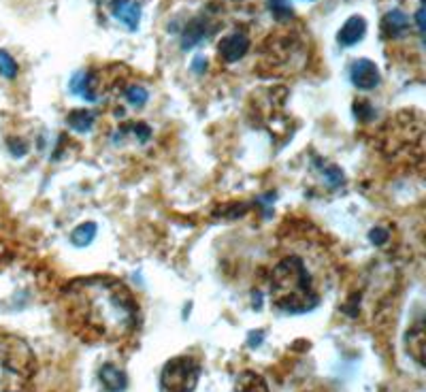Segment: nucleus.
Masks as SVG:
<instances>
[{
  "label": "nucleus",
  "instance_id": "nucleus-7",
  "mask_svg": "<svg viewBox=\"0 0 426 392\" xmlns=\"http://www.w3.org/2000/svg\"><path fill=\"white\" fill-rule=\"evenodd\" d=\"M111 13L116 19H120L122 24H126L128 30H137L141 21V7L134 0H114L111 3Z\"/></svg>",
  "mask_w": 426,
  "mask_h": 392
},
{
  "label": "nucleus",
  "instance_id": "nucleus-18",
  "mask_svg": "<svg viewBox=\"0 0 426 392\" xmlns=\"http://www.w3.org/2000/svg\"><path fill=\"white\" fill-rule=\"evenodd\" d=\"M354 109H356V118H361V120H365V122H369V120H373V118H375V113H373V107H371V105H367V102H356V105H354Z\"/></svg>",
  "mask_w": 426,
  "mask_h": 392
},
{
  "label": "nucleus",
  "instance_id": "nucleus-9",
  "mask_svg": "<svg viewBox=\"0 0 426 392\" xmlns=\"http://www.w3.org/2000/svg\"><path fill=\"white\" fill-rule=\"evenodd\" d=\"M98 378H100L107 392H124L126 384H128L126 373L122 371V369H118L116 364H103L100 371H98Z\"/></svg>",
  "mask_w": 426,
  "mask_h": 392
},
{
  "label": "nucleus",
  "instance_id": "nucleus-6",
  "mask_svg": "<svg viewBox=\"0 0 426 392\" xmlns=\"http://www.w3.org/2000/svg\"><path fill=\"white\" fill-rule=\"evenodd\" d=\"M248 50H250V39L245 36L243 32H233L228 36H224L222 43H220V47H217L220 58L224 62H228V64L241 60L245 54H248Z\"/></svg>",
  "mask_w": 426,
  "mask_h": 392
},
{
  "label": "nucleus",
  "instance_id": "nucleus-4",
  "mask_svg": "<svg viewBox=\"0 0 426 392\" xmlns=\"http://www.w3.org/2000/svg\"><path fill=\"white\" fill-rule=\"evenodd\" d=\"M198 378L200 364L192 356H175L160 373V392H194Z\"/></svg>",
  "mask_w": 426,
  "mask_h": 392
},
{
  "label": "nucleus",
  "instance_id": "nucleus-19",
  "mask_svg": "<svg viewBox=\"0 0 426 392\" xmlns=\"http://www.w3.org/2000/svg\"><path fill=\"white\" fill-rule=\"evenodd\" d=\"M388 230L386 228H373L371 232H369V241L373 243V246H384L386 241H388Z\"/></svg>",
  "mask_w": 426,
  "mask_h": 392
},
{
  "label": "nucleus",
  "instance_id": "nucleus-10",
  "mask_svg": "<svg viewBox=\"0 0 426 392\" xmlns=\"http://www.w3.org/2000/svg\"><path fill=\"white\" fill-rule=\"evenodd\" d=\"M407 26H409V17L403 11L394 9V11L386 13L384 19H382V34L388 36V39H394V36L405 32Z\"/></svg>",
  "mask_w": 426,
  "mask_h": 392
},
{
  "label": "nucleus",
  "instance_id": "nucleus-8",
  "mask_svg": "<svg viewBox=\"0 0 426 392\" xmlns=\"http://www.w3.org/2000/svg\"><path fill=\"white\" fill-rule=\"evenodd\" d=\"M365 32H367V21H365V17L352 15V17L345 21V24L341 26V30H339V34H337V41H339V45H343V47H352V45H356V43L365 36Z\"/></svg>",
  "mask_w": 426,
  "mask_h": 392
},
{
  "label": "nucleus",
  "instance_id": "nucleus-13",
  "mask_svg": "<svg viewBox=\"0 0 426 392\" xmlns=\"http://www.w3.org/2000/svg\"><path fill=\"white\" fill-rule=\"evenodd\" d=\"M94 237H96V224L94 222H85V224L77 226L71 232V241L77 248H85V246H89V243L94 241Z\"/></svg>",
  "mask_w": 426,
  "mask_h": 392
},
{
  "label": "nucleus",
  "instance_id": "nucleus-11",
  "mask_svg": "<svg viewBox=\"0 0 426 392\" xmlns=\"http://www.w3.org/2000/svg\"><path fill=\"white\" fill-rule=\"evenodd\" d=\"M235 392H268V384L266 380L256 373V371H243L237 378L235 384Z\"/></svg>",
  "mask_w": 426,
  "mask_h": 392
},
{
  "label": "nucleus",
  "instance_id": "nucleus-14",
  "mask_svg": "<svg viewBox=\"0 0 426 392\" xmlns=\"http://www.w3.org/2000/svg\"><path fill=\"white\" fill-rule=\"evenodd\" d=\"M409 354L418 360V364H424V326L422 322L416 324V329L409 331Z\"/></svg>",
  "mask_w": 426,
  "mask_h": 392
},
{
  "label": "nucleus",
  "instance_id": "nucleus-21",
  "mask_svg": "<svg viewBox=\"0 0 426 392\" xmlns=\"http://www.w3.org/2000/svg\"><path fill=\"white\" fill-rule=\"evenodd\" d=\"M194 69H196V71H203V69H207V62L203 64V58H196V62H194Z\"/></svg>",
  "mask_w": 426,
  "mask_h": 392
},
{
  "label": "nucleus",
  "instance_id": "nucleus-1",
  "mask_svg": "<svg viewBox=\"0 0 426 392\" xmlns=\"http://www.w3.org/2000/svg\"><path fill=\"white\" fill-rule=\"evenodd\" d=\"M62 314L69 331L85 343H120L139 324V303L116 277H83L66 286Z\"/></svg>",
  "mask_w": 426,
  "mask_h": 392
},
{
  "label": "nucleus",
  "instance_id": "nucleus-3",
  "mask_svg": "<svg viewBox=\"0 0 426 392\" xmlns=\"http://www.w3.org/2000/svg\"><path fill=\"white\" fill-rule=\"evenodd\" d=\"M34 371L36 358L30 345L17 335L0 331V392H24Z\"/></svg>",
  "mask_w": 426,
  "mask_h": 392
},
{
  "label": "nucleus",
  "instance_id": "nucleus-12",
  "mask_svg": "<svg viewBox=\"0 0 426 392\" xmlns=\"http://www.w3.org/2000/svg\"><path fill=\"white\" fill-rule=\"evenodd\" d=\"M94 122H96V113L87 111V109H75V111L66 116V124H69L73 130H77V133H87V130H92Z\"/></svg>",
  "mask_w": 426,
  "mask_h": 392
},
{
  "label": "nucleus",
  "instance_id": "nucleus-17",
  "mask_svg": "<svg viewBox=\"0 0 426 392\" xmlns=\"http://www.w3.org/2000/svg\"><path fill=\"white\" fill-rule=\"evenodd\" d=\"M268 9H271V13L277 19L292 17V5H290V0H268Z\"/></svg>",
  "mask_w": 426,
  "mask_h": 392
},
{
  "label": "nucleus",
  "instance_id": "nucleus-2",
  "mask_svg": "<svg viewBox=\"0 0 426 392\" xmlns=\"http://www.w3.org/2000/svg\"><path fill=\"white\" fill-rule=\"evenodd\" d=\"M271 301L290 316L307 314L318 307L320 296L313 288L311 275L299 256H288L273 267L271 273Z\"/></svg>",
  "mask_w": 426,
  "mask_h": 392
},
{
  "label": "nucleus",
  "instance_id": "nucleus-20",
  "mask_svg": "<svg viewBox=\"0 0 426 392\" xmlns=\"http://www.w3.org/2000/svg\"><path fill=\"white\" fill-rule=\"evenodd\" d=\"M416 19H418V30H420V32H424V7H420V9H418Z\"/></svg>",
  "mask_w": 426,
  "mask_h": 392
},
{
  "label": "nucleus",
  "instance_id": "nucleus-5",
  "mask_svg": "<svg viewBox=\"0 0 426 392\" xmlns=\"http://www.w3.org/2000/svg\"><path fill=\"white\" fill-rule=\"evenodd\" d=\"M350 77H352V83L361 90H373L375 85L379 83V71H377L375 64L367 58H361V60H356L352 64Z\"/></svg>",
  "mask_w": 426,
  "mask_h": 392
},
{
  "label": "nucleus",
  "instance_id": "nucleus-15",
  "mask_svg": "<svg viewBox=\"0 0 426 392\" xmlns=\"http://www.w3.org/2000/svg\"><path fill=\"white\" fill-rule=\"evenodd\" d=\"M124 96L132 107H137V109H141L149 98V94H147V90L143 88V85H130V88H126Z\"/></svg>",
  "mask_w": 426,
  "mask_h": 392
},
{
  "label": "nucleus",
  "instance_id": "nucleus-16",
  "mask_svg": "<svg viewBox=\"0 0 426 392\" xmlns=\"http://www.w3.org/2000/svg\"><path fill=\"white\" fill-rule=\"evenodd\" d=\"M0 75L7 79H13L17 75V62L5 50H0Z\"/></svg>",
  "mask_w": 426,
  "mask_h": 392
}]
</instances>
